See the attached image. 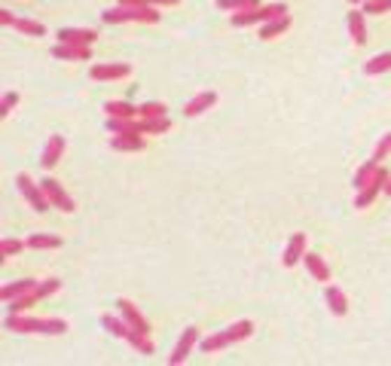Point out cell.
Returning <instances> with one entry per match:
<instances>
[{"mask_svg": "<svg viewBox=\"0 0 391 366\" xmlns=\"http://www.w3.org/2000/svg\"><path fill=\"white\" fill-rule=\"evenodd\" d=\"M62 153H64V138L62 135H52L49 138V144L43 147V156H40V165H43L46 171H52L58 159H62Z\"/></svg>", "mask_w": 391, "mask_h": 366, "instance_id": "7c38bea8", "label": "cell"}, {"mask_svg": "<svg viewBox=\"0 0 391 366\" xmlns=\"http://www.w3.org/2000/svg\"><path fill=\"white\" fill-rule=\"evenodd\" d=\"M385 196H391V177H388V183H385Z\"/></svg>", "mask_w": 391, "mask_h": 366, "instance_id": "60d3db41", "label": "cell"}, {"mask_svg": "<svg viewBox=\"0 0 391 366\" xmlns=\"http://www.w3.org/2000/svg\"><path fill=\"white\" fill-rule=\"evenodd\" d=\"M388 156H391V135H382V140L376 144V149H373V162L382 165V159H388Z\"/></svg>", "mask_w": 391, "mask_h": 366, "instance_id": "e575fe53", "label": "cell"}, {"mask_svg": "<svg viewBox=\"0 0 391 366\" xmlns=\"http://www.w3.org/2000/svg\"><path fill=\"white\" fill-rule=\"evenodd\" d=\"M199 342V327H187L184 332H180V339H178V345H174V351L169 354V366H180L187 360L190 354H193V348Z\"/></svg>", "mask_w": 391, "mask_h": 366, "instance_id": "ba28073f", "label": "cell"}, {"mask_svg": "<svg viewBox=\"0 0 391 366\" xmlns=\"http://www.w3.org/2000/svg\"><path fill=\"white\" fill-rule=\"evenodd\" d=\"M278 15H287L285 3H269V6H254V10H242V13H232V24L236 28H248V24L257 22H272Z\"/></svg>", "mask_w": 391, "mask_h": 366, "instance_id": "277c9868", "label": "cell"}, {"mask_svg": "<svg viewBox=\"0 0 391 366\" xmlns=\"http://www.w3.org/2000/svg\"><path fill=\"white\" fill-rule=\"evenodd\" d=\"M290 15H278V19H272V22H263V28H260V37L263 40H272V37H281L285 31L290 28Z\"/></svg>", "mask_w": 391, "mask_h": 366, "instance_id": "7402d4cb", "label": "cell"}, {"mask_svg": "<svg viewBox=\"0 0 391 366\" xmlns=\"http://www.w3.org/2000/svg\"><path fill=\"white\" fill-rule=\"evenodd\" d=\"M120 6H150V0H120Z\"/></svg>", "mask_w": 391, "mask_h": 366, "instance_id": "f35d334b", "label": "cell"}, {"mask_svg": "<svg viewBox=\"0 0 391 366\" xmlns=\"http://www.w3.org/2000/svg\"><path fill=\"white\" fill-rule=\"evenodd\" d=\"M104 110H107V116H138V107H131L126 101H107Z\"/></svg>", "mask_w": 391, "mask_h": 366, "instance_id": "d6a6232c", "label": "cell"}, {"mask_svg": "<svg viewBox=\"0 0 391 366\" xmlns=\"http://www.w3.org/2000/svg\"><path fill=\"white\" fill-rule=\"evenodd\" d=\"M37 302H40L37 290H31V293H24L19 299H13V302H6V314H24L31 305H37Z\"/></svg>", "mask_w": 391, "mask_h": 366, "instance_id": "d4e9b609", "label": "cell"}, {"mask_svg": "<svg viewBox=\"0 0 391 366\" xmlns=\"http://www.w3.org/2000/svg\"><path fill=\"white\" fill-rule=\"evenodd\" d=\"M15 183H19V193L24 196V202L34 207L37 214H46L49 207H52V205H49V198H46V193H43V186L31 180L28 174H19V177H15Z\"/></svg>", "mask_w": 391, "mask_h": 366, "instance_id": "5b68a950", "label": "cell"}, {"mask_svg": "<svg viewBox=\"0 0 391 366\" xmlns=\"http://www.w3.org/2000/svg\"><path fill=\"white\" fill-rule=\"evenodd\" d=\"M385 71H391V52H379L364 64V73H367V77H379V73H385Z\"/></svg>", "mask_w": 391, "mask_h": 366, "instance_id": "cb8c5ba5", "label": "cell"}, {"mask_svg": "<svg viewBox=\"0 0 391 366\" xmlns=\"http://www.w3.org/2000/svg\"><path fill=\"white\" fill-rule=\"evenodd\" d=\"M376 168H379V162H373V159L364 162L361 168H357V174H355V189H364V186H367L370 177L376 174Z\"/></svg>", "mask_w": 391, "mask_h": 366, "instance_id": "f1b7e54d", "label": "cell"}, {"mask_svg": "<svg viewBox=\"0 0 391 366\" xmlns=\"http://www.w3.org/2000/svg\"><path fill=\"white\" fill-rule=\"evenodd\" d=\"M19 104V92H6L3 101H0V116H10V110Z\"/></svg>", "mask_w": 391, "mask_h": 366, "instance_id": "8d00e7d4", "label": "cell"}, {"mask_svg": "<svg viewBox=\"0 0 391 366\" xmlns=\"http://www.w3.org/2000/svg\"><path fill=\"white\" fill-rule=\"evenodd\" d=\"M138 116L141 119H159V116H169V110H165L162 101H147L138 107Z\"/></svg>", "mask_w": 391, "mask_h": 366, "instance_id": "f546056e", "label": "cell"}, {"mask_svg": "<svg viewBox=\"0 0 391 366\" xmlns=\"http://www.w3.org/2000/svg\"><path fill=\"white\" fill-rule=\"evenodd\" d=\"M171 129L169 116H159V119H141V135H162V131Z\"/></svg>", "mask_w": 391, "mask_h": 366, "instance_id": "4316f807", "label": "cell"}, {"mask_svg": "<svg viewBox=\"0 0 391 366\" xmlns=\"http://www.w3.org/2000/svg\"><path fill=\"white\" fill-rule=\"evenodd\" d=\"M101 327L111 332V336H116V339H126L129 332H131V323L122 318V314H120V318H116V314H104V318H101Z\"/></svg>", "mask_w": 391, "mask_h": 366, "instance_id": "ffe728a7", "label": "cell"}, {"mask_svg": "<svg viewBox=\"0 0 391 366\" xmlns=\"http://www.w3.org/2000/svg\"><path fill=\"white\" fill-rule=\"evenodd\" d=\"M55 58H64V61H89L92 58V46H80V43H58L52 49Z\"/></svg>", "mask_w": 391, "mask_h": 366, "instance_id": "8fae6325", "label": "cell"}, {"mask_svg": "<svg viewBox=\"0 0 391 366\" xmlns=\"http://www.w3.org/2000/svg\"><path fill=\"white\" fill-rule=\"evenodd\" d=\"M162 15L156 13V6H113V10L101 13L104 24H122V22H141V24H156Z\"/></svg>", "mask_w": 391, "mask_h": 366, "instance_id": "3957f363", "label": "cell"}, {"mask_svg": "<svg viewBox=\"0 0 391 366\" xmlns=\"http://www.w3.org/2000/svg\"><path fill=\"white\" fill-rule=\"evenodd\" d=\"M129 73H131L129 64H92L89 68V77L92 80H122Z\"/></svg>", "mask_w": 391, "mask_h": 366, "instance_id": "4fadbf2b", "label": "cell"}, {"mask_svg": "<svg viewBox=\"0 0 391 366\" xmlns=\"http://www.w3.org/2000/svg\"><path fill=\"white\" fill-rule=\"evenodd\" d=\"M126 342H129L131 348H135L138 354H144V357H150V354H156V345L150 342V336H147V332H141V330H131L129 336H126Z\"/></svg>", "mask_w": 391, "mask_h": 366, "instance_id": "603a6c76", "label": "cell"}, {"mask_svg": "<svg viewBox=\"0 0 391 366\" xmlns=\"http://www.w3.org/2000/svg\"><path fill=\"white\" fill-rule=\"evenodd\" d=\"M28 247L31 251H55V247H62V238L58 235H31Z\"/></svg>", "mask_w": 391, "mask_h": 366, "instance_id": "484cf974", "label": "cell"}, {"mask_svg": "<svg viewBox=\"0 0 391 366\" xmlns=\"http://www.w3.org/2000/svg\"><path fill=\"white\" fill-rule=\"evenodd\" d=\"M324 299H327L330 312H334L336 318H343V314L348 312V299H346V293L339 287H327V290H324Z\"/></svg>", "mask_w": 391, "mask_h": 366, "instance_id": "44dd1931", "label": "cell"}, {"mask_svg": "<svg viewBox=\"0 0 391 366\" xmlns=\"http://www.w3.org/2000/svg\"><path fill=\"white\" fill-rule=\"evenodd\" d=\"M13 28L22 31L24 37H43V34H46V28H43L40 22H34V19H15Z\"/></svg>", "mask_w": 391, "mask_h": 366, "instance_id": "83f0119b", "label": "cell"}, {"mask_svg": "<svg viewBox=\"0 0 391 366\" xmlns=\"http://www.w3.org/2000/svg\"><path fill=\"white\" fill-rule=\"evenodd\" d=\"M111 147L116 153H138V149H144V135H113Z\"/></svg>", "mask_w": 391, "mask_h": 366, "instance_id": "e0dca14e", "label": "cell"}, {"mask_svg": "<svg viewBox=\"0 0 391 366\" xmlns=\"http://www.w3.org/2000/svg\"><path fill=\"white\" fill-rule=\"evenodd\" d=\"M388 177H391V174H388V171L379 165V168H376V174H373V177H370V183H367V186H364V189H357L355 207H370V205H373V198H376L379 193H385V183H388Z\"/></svg>", "mask_w": 391, "mask_h": 366, "instance_id": "52a82bcc", "label": "cell"}, {"mask_svg": "<svg viewBox=\"0 0 391 366\" xmlns=\"http://www.w3.org/2000/svg\"><path fill=\"white\" fill-rule=\"evenodd\" d=\"M3 327L13 332H49V336H62L68 330V321H62V318L40 321V318H24V314H6Z\"/></svg>", "mask_w": 391, "mask_h": 366, "instance_id": "6da1fadb", "label": "cell"}, {"mask_svg": "<svg viewBox=\"0 0 391 366\" xmlns=\"http://www.w3.org/2000/svg\"><path fill=\"white\" fill-rule=\"evenodd\" d=\"M40 186H43V193H46V198H49V205L52 207H58L62 214H73L77 211V205H73V198L64 193V186L58 183L55 177H46V180H40Z\"/></svg>", "mask_w": 391, "mask_h": 366, "instance_id": "8992f818", "label": "cell"}, {"mask_svg": "<svg viewBox=\"0 0 391 366\" xmlns=\"http://www.w3.org/2000/svg\"><path fill=\"white\" fill-rule=\"evenodd\" d=\"M214 104H218V95H214V92H202V95H196L193 101H187V107H184V116H190V119H193V116L205 113L208 107H214Z\"/></svg>", "mask_w": 391, "mask_h": 366, "instance_id": "d6986e66", "label": "cell"}, {"mask_svg": "<svg viewBox=\"0 0 391 366\" xmlns=\"http://www.w3.org/2000/svg\"><path fill=\"white\" fill-rule=\"evenodd\" d=\"M28 247V241H19V238H3L0 241V260H10V256L22 254Z\"/></svg>", "mask_w": 391, "mask_h": 366, "instance_id": "4dcf8cb0", "label": "cell"}, {"mask_svg": "<svg viewBox=\"0 0 391 366\" xmlns=\"http://www.w3.org/2000/svg\"><path fill=\"white\" fill-rule=\"evenodd\" d=\"M116 305H120V314H122V318H126V321L131 323V330L150 332V323L144 321V314L138 312V305H135V302H129V299H120V302H116Z\"/></svg>", "mask_w": 391, "mask_h": 366, "instance_id": "5bb4252c", "label": "cell"}, {"mask_svg": "<svg viewBox=\"0 0 391 366\" xmlns=\"http://www.w3.org/2000/svg\"><path fill=\"white\" fill-rule=\"evenodd\" d=\"M0 24H3V28H13V24H15V15L6 13V10H0Z\"/></svg>", "mask_w": 391, "mask_h": 366, "instance_id": "74e56055", "label": "cell"}, {"mask_svg": "<svg viewBox=\"0 0 391 366\" xmlns=\"http://www.w3.org/2000/svg\"><path fill=\"white\" fill-rule=\"evenodd\" d=\"M58 287H62V281H58V278L40 281V284H37V296H40V299H46V296H52V293H58Z\"/></svg>", "mask_w": 391, "mask_h": 366, "instance_id": "d590c367", "label": "cell"}, {"mask_svg": "<svg viewBox=\"0 0 391 366\" xmlns=\"http://www.w3.org/2000/svg\"><path fill=\"white\" fill-rule=\"evenodd\" d=\"M303 263H306V269H309V274L318 281V284H327L330 281V269H327V263H324L318 254H306Z\"/></svg>", "mask_w": 391, "mask_h": 366, "instance_id": "ac0fdd59", "label": "cell"}, {"mask_svg": "<svg viewBox=\"0 0 391 366\" xmlns=\"http://www.w3.org/2000/svg\"><path fill=\"white\" fill-rule=\"evenodd\" d=\"M220 10L227 13H242V10H254V6H260V0H218Z\"/></svg>", "mask_w": 391, "mask_h": 366, "instance_id": "1f68e13d", "label": "cell"}, {"mask_svg": "<svg viewBox=\"0 0 391 366\" xmlns=\"http://www.w3.org/2000/svg\"><path fill=\"white\" fill-rule=\"evenodd\" d=\"M306 256V232H294L285 247V254H281V263L287 265V269H294V265Z\"/></svg>", "mask_w": 391, "mask_h": 366, "instance_id": "9c48e42d", "label": "cell"}, {"mask_svg": "<svg viewBox=\"0 0 391 366\" xmlns=\"http://www.w3.org/2000/svg\"><path fill=\"white\" fill-rule=\"evenodd\" d=\"M180 3V0H150V6H174Z\"/></svg>", "mask_w": 391, "mask_h": 366, "instance_id": "ab89813d", "label": "cell"}, {"mask_svg": "<svg viewBox=\"0 0 391 366\" xmlns=\"http://www.w3.org/2000/svg\"><path fill=\"white\" fill-rule=\"evenodd\" d=\"M58 43H80V46H92L98 40V31L92 28H62L58 31Z\"/></svg>", "mask_w": 391, "mask_h": 366, "instance_id": "30bf717a", "label": "cell"}, {"mask_svg": "<svg viewBox=\"0 0 391 366\" xmlns=\"http://www.w3.org/2000/svg\"><path fill=\"white\" fill-rule=\"evenodd\" d=\"M251 332H254L251 321H236L229 330H220V332H214V336L202 339V342H199V351H202V354H214V351H220V348H227V345L242 342V339H248Z\"/></svg>", "mask_w": 391, "mask_h": 366, "instance_id": "7a4b0ae2", "label": "cell"}, {"mask_svg": "<svg viewBox=\"0 0 391 366\" xmlns=\"http://www.w3.org/2000/svg\"><path fill=\"white\" fill-rule=\"evenodd\" d=\"M348 31H352L355 46L367 43V22H364V10H352V13H348Z\"/></svg>", "mask_w": 391, "mask_h": 366, "instance_id": "2e32d148", "label": "cell"}, {"mask_svg": "<svg viewBox=\"0 0 391 366\" xmlns=\"http://www.w3.org/2000/svg\"><path fill=\"white\" fill-rule=\"evenodd\" d=\"M40 281H31V278H24V281H13V284H6V287H0V299L3 302H13V299H19L24 293H31V290H37Z\"/></svg>", "mask_w": 391, "mask_h": 366, "instance_id": "9a60e30c", "label": "cell"}, {"mask_svg": "<svg viewBox=\"0 0 391 366\" xmlns=\"http://www.w3.org/2000/svg\"><path fill=\"white\" fill-rule=\"evenodd\" d=\"M352 3H364V0H352Z\"/></svg>", "mask_w": 391, "mask_h": 366, "instance_id": "b9f144b4", "label": "cell"}, {"mask_svg": "<svg viewBox=\"0 0 391 366\" xmlns=\"http://www.w3.org/2000/svg\"><path fill=\"white\" fill-rule=\"evenodd\" d=\"M364 13H367V15L391 13V0H364Z\"/></svg>", "mask_w": 391, "mask_h": 366, "instance_id": "836d02e7", "label": "cell"}]
</instances>
